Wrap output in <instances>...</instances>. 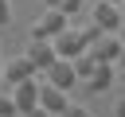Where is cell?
<instances>
[{
	"label": "cell",
	"instance_id": "17",
	"mask_svg": "<svg viewBox=\"0 0 125 117\" xmlns=\"http://www.w3.org/2000/svg\"><path fill=\"white\" fill-rule=\"evenodd\" d=\"M117 39H121V47H125V23H121V27H117Z\"/></svg>",
	"mask_w": 125,
	"mask_h": 117
},
{
	"label": "cell",
	"instance_id": "6",
	"mask_svg": "<svg viewBox=\"0 0 125 117\" xmlns=\"http://www.w3.org/2000/svg\"><path fill=\"white\" fill-rule=\"evenodd\" d=\"M27 78H35V66L27 62V55H16V58L4 62V86H20Z\"/></svg>",
	"mask_w": 125,
	"mask_h": 117
},
{
	"label": "cell",
	"instance_id": "5",
	"mask_svg": "<svg viewBox=\"0 0 125 117\" xmlns=\"http://www.w3.org/2000/svg\"><path fill=\"white\" fill-rule=\"evenodd\" d=\"M121 51H125V47H121V39H117V35H109V31H105L98 43H90V58H94V62H109V66H113Z\"/></svg>",
	"mask_w": 125,
	"mask_h": 117
},
{
	"label": "cell",
	"instance_id": "8",
	"mask_svg": "<svg viewBox=\"0 0 125 117\" xmlns=\"http://www.w3.org/2000/svg\"><path fill=\"white\" fill-rule=\"evenodd\" d=\"M39 105H43L51 117H62V109H66L70 101H66V90H59V86H47V82H43V86H39Z\"/></svg>",
	"mask_w": 125,
	"mask_h": 117
},
{
	"label": "cell",
	"instance_id": "2",
	"mask_svg": "<svg viewBox=\"0 0 125 117\" xmlns=\"http://www.w3.org/2000/svg\"><path fill=\"white\" fill-rule=\"evenodd\" d=\"M43 78H47V86H59V90H70V86H78V74H74L70 58H55V62L43 70Z\"/></svg>",
	"mask_w": 125,
	"mask_h": 117
},
{
	"label": "cell",
	"instance_id": "7",
	"mask_svg": "<svg viewBox=\"0 0 125 117\" xmlns=\"http://www.w3.org/2000/svg\"><path fill=\"white\" fill-rule=\"evenodd\" d=\"M12 101H16L20 117H23L27 109H35V105H39V82H35V78H27V82L12 86Z\"/></svg>",
	"mask_w": 125,
	"mask_h": 117
},
{
	"label": "cell",
	"instance_id": "11",
	"mask_svg": "<svg viewBox=\"0 0 125 117\" xmlns=\"http://www.w3.org/2000/svg\"><path fill=\"white\" fill-rule=\"evenodd\" d=\"M0 117H20V109H16V101H12V94H0Z\"/></svg>",
	"mask_w": 125,
	"mask_h": 117
},
{
	"label": "cell",
	"instance_id": "13",
	"mask_svg": "<svg viewBox=\"0 0 125 117\" xmlns=\"http://www.w3.org/2000/svg\"><path fill=\"white\" fill-rule=\"evenodd\" d=\"M12 23V0H0V27Z\"/></svg>",
	"mask_w": 125,
	"mask_h": 117
},
{
	"label": "cell",
	"instance_id": "12",
	"mask_svg": "<svg viewBox=\"0 0 125 117\" xmlns=\"http://www.w3.org/2000/svg\"><path fill=\"white\" fill-rule=\"evenodd\" d=\"M82 4H86V0H62V4H59V12L70 20V16H78V8H82Z\"/></svg>",
	"mask_w": 125,
	"mask_h": 117
},
{
	"label": "cell",
	"instance_id": "3",
	"mask_svg": "<svg viewBox=\"0 0 125 117\" xmlns=\"http://www.w3.org/2000/svg\"><path fill=\"white\" fill-rule=\"evenodd\" d=\"M23 55H27V62L35 66V74H43V70H47V66L59 58V55H55V47H51V39H31Z\"/></svg>",
	"mask_w": 125,
	"mask_h": 117
},
{
	"label": "cell",
	"instance_id": "16",
	"mask_svg": "<svg viewBox=\"0 0 125 117\" xmlns=\"http://www.w3.org/2000/svg\"><path fill=\"white\" fill-rule=\"evenodd\" d=\"M113 117H125V98H117V105H113Z\"/></svg>",
	"mask_w": 125,
	"mask_h": 117
},
{
	"label": "cell",
	"instance_id": "4",
	"mask_svg": "<svg viewBox=\"0 0 125 117\" xmlns=\"http://www.w3.org/2000/svg\"><path fill=\"white\" fill-rule=\"evenodd\" d=\"M94 23L102 31H117L121 27V4H109V0H94Z\"/></svg>",
	"mask_w": 125,
	"mask_h": 117
},
{
	"label": "cell",
	"instance_id": "20",
	"mask_svg": "<svg viewBox=\"0 0 125 117\" xmlns=\"http://www.w3.org/2000/svg\"><path fill=\"white\" fill-rule=\"evenodd\" d=\"M0 86H4V62H0Z\"/></svg>",
	"mask_w": 125,
	"mask_h": 117
},
{
	"label": "cell",
	"instance_id": "19",
	"mask_svg": "<svg viewBox=\"0 0 125 117\" xmlns=\"http://www.w3.org/2000/svg\"><path fill=\"white\" fill-rule=\"evenodd\" d=\"M43 4H47V8H59V4H62V0H43Z\"/></svg>",
	"mask_w": 125,
	"mask_h": 117
},
{
	"label": "cell",
	"instance_id": "21",
	"mask_svg": "<svg viewBox=\"0 0 125 117\" xmlns=\"http://www.w3.org/2000/svg\"><path fill=\"white\" fill-rule=\"evenodd\" d=\"M109 4H125V0H109Z\"/></svg>",
	"mask_w": 125,
	"mask_h": 117
},
{
	"label": "cell",
	"instance_id": "14",
	"mask_svg": "<svg viewBox=\"0 0 125 117\" xmlns=\"http://www.w3.org/2000/svg\"><path fill=\"white\" fill-rule=\"evenodd\" d=\"M62 117H90V109H86V105H66Z\"/></svg>",
	"mask_w": 125,
	"mask_h": 117
},
{
	"label": "cell",
	"instance_id": "9",
	"mask_svg": "<svg viewBox=\"0 0 125 117\" xmlns=\"http://www.w3.org/2000/svg\"><path fill=\"white\" fill-rule=\"evenodd\" d=\"M113 86V66L109 62H98L94 74H90V90H109Z\"/></svg>",
	"mask_w": 125,
	"mask_h": 117
},
{
	"label": "cell",
	"instance_id": "10",
	"mask_svg": "<svg viewBox=\"0 0 125 117\" xmlns=\"http://www.w3.org/2000/svg\"><path fill=\"white\" fill-rule=\"evenodd\" d=\"M70 66H74V74H78V82H82V78L90 82V74H94V66H98V62H94V58H90V51H86V55H78V58H70Z\"/></svg>",
	"mask_w": 125,
	"mask_h": 117
},
{
	"label": "cell",
	"instance_id": "18",
	"mask_svg": "<svg viewBox=\"0 0 125 117\" xmlns=\"http://www.w3.org/2000/svg\"><path fill=\"white\" fill-rule=\"evenodd\" d=\"M117 66H121V70H125V51H121V55H117Z\"/></svg>",
	"mask_w": 125,
	"mask_h": 117
},
{
	"label": "cell",
	"instance_id": "15",
	"mask_svg": "<svg viewBox=\"0 0 125 117\" xmlns=\"http://www.w3.org/2000/svg\"><path fill=\"white\" fill-rule=\"evenodd\" d=\"M23 117H51V113H47V109H43V105H35V109H27V113H23Z\"/></svg>",
	"mask_w": 125,
	"mask_h": 117
},
{
	"label": "cell",
	"instance_id": "1",
	"mask_svg": "<svg viewBox=\"0 0 125 117\" xmlns=\"http://www.w3.org/2000/svg\"><path fill=\"white\" fill-rule=\"evenodd\" d=\"M66 27H70V20H66L59 8H47V12L31 23V39H55V35L66 31Z\"/></svg>",
	"mask_w": 125,
	"mask_h": 117
}]
</instances>
